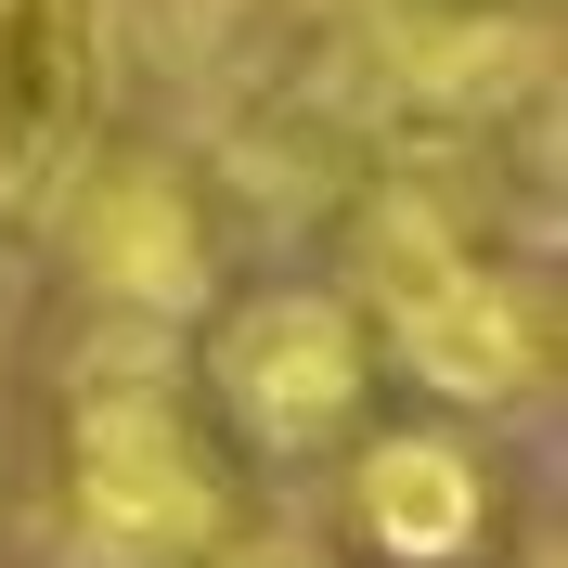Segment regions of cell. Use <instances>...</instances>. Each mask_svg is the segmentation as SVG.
I'll list each match as a JSON object with an SVG mask.
<instances>
[{
	"label": "cell",
	"mask_w": 568,
	"mask_h": 568,
	"mask_svg": "<svg viewBox=\"0 0 568 568\" xmlns=\"http://www.w3.org/2000/svg\"><path fill=\"white\" fill-rule=\"evenodd\" d=\"M207 400L246 426L272 465L336 453L375 400V323L336 284H258L207 323Z\"/></svg>",
	"instance_id": "cell-3"
},
{
	"label": "cell",
	"mask_w": 568,
	"mask_h": 568,
	"mask_svg": "<svg viewBox=\"0 0 568 568\" xmlns=\"http://www.w3.org/2000/svg\"><path fill=\"white\" fill-rule=\"evenodd\" d=\"M52 233H65L78 284L104 297V323L181 336V323L207 311V207H194V181H181L169 155H91V169L65 181Z\"/></svg>",
	"instance_id": "cell-5"
},
{
	"label": "cell",
	"mask_w": 568,
	"mask_h": 568,
	"mask_svg": "<svg viewBox=\"0 0 568 568\" xmlns=\"http://www.w3.org/2000/svg\"><path fill=\"white\" fill-rule=\"evenodd\" d=\"M233 530L207 439L181 426V362L155 323H104L65 362V568H194Z\"/></svg>",
	"instance_id": "cell-1"
},
{
	"label": "cell",
	"mask_w": 568,
	"mask_h": 568,
	"mask_svg": "<svg viewBox=\"0 0 568 568\" xmlns=\"http://www.w3.org/2000/svg\"><path fill=\"white\" fill-rule=\"evenodd\" d=\"M116 130V0H0V220H52Z\"/></svg>",
	"instance_id": "cell-4"
},
{
	"label": "cell",
	"mask_w": 568,
	"mask_h": 568,
	"mask_svg": "<svg viewBox=\"0 0 568 568\" xmlns=\"http://www.w3.org/2000/svg\"><path fill=\"white\" fill-rule=\"evenodd\" d=\"M0 297H13V284H0Z\"/></svg>",
	"instance_id": "cell-7"
},
{
	"label": "cell",
	"mask_w": 568,
	"mask_h": 568,
	"mask_svg": "<svg viewBox=\"0 0 568 568\" xmlns=\"http://www.w3.org/2000/svg\"><path fill=\"white\" fill-rule=\"evenodd\" d=\"M375 336L400 349V375L465 414H504V400L542 375V323L530 297L491 272V246H465V220L426 194V181H375L349 207V284H336Z\"/></svg>",
	"instance_id": "cell-2"
},
{
	"label": "cell",
	"mask_w": 568,
	"mask_h": 568,
	"mask_svg": "<svg viewBox=\"0 0 568 568\" xmlns=\"http://www.w3.org/2000/svg\"><path fill=\"white\" fill-rule=\"evenodd\" d=\"M349 517H362L375 556L453 568L491 530V465L465 453L453 426H388V439H362V465H349Z\"/></svg>",
	"instance_id": "cell-6"
}]
</instances>
